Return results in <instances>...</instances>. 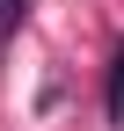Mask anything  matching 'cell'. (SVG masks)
<instances>
[{
  "label": "cell",
  "instance_id": "6da1fadb",
  "mask_svg": "<svg viewBox=\"0 0 124 131\" xmlns=\"http://www.w3.org/2000/svg\"><path fill=\"white\" fill-rule=\"evenodd\" d=\"M110 117H124V51H117V73H110Z\"/></svg>",
  "mask_w": 124,
  "mask_h": 131
},
{
  "label": "cell",
  "instance_id": "7a4b0ae2",
  "mask_svg": "<svg viewBox=\"0 0 124 131\" xmlns=\"http://www.w3.org/2000/svg\"><path fill=\"white\" fill-rule=\"evenodd\" d=\"M7 29H15V0H0V37H7Z\"/></svg>",
  "mask_w": 124,
  "mask_h": 131
}]
</instances>
